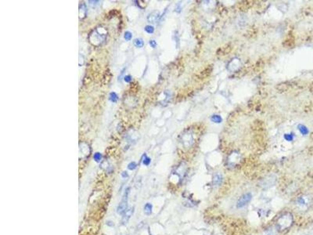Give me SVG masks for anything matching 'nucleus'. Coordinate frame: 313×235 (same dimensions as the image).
I'll return each instance as SVG.
<instances>
[{
    "label": "nucleus",
    "instance_id": "f257e3e1",
    "mask_svg": "<svg viewBox=\"0 0 313 235\" xmlns=\"http://www.w3.org/2000/svg\"><path fill=\"white\" fill-rule=\"evenodd\" d=\"M107 36V31L105 27H97L92 31L89 36V39L92 45L96 46H101L103 43H105Z\"/></svg>",
    "mask_w": 313,
    "mask_h": 235
},
{
    "label": "nucleus",
    "instance_id": "f03ea898",
    "mask_svg": "<svg viewBox=\"0 0 313 235\" xmlns=\"http://www.w3.org/2000/svg\"><path fill=\"white\" fill-rule=\"evenodd\" d=\"M293 223V216L290 213H285L277 220V227L280 230H284L291 227Z\"/></svg>",
    "mask_w": 313,
    "mask_h": 235
},
{
    "label": "nucleus",
    "instance_id": "7ed1b4c3",
    "mask_svg": "<svg viewBox=\"0 0 313 235\" xmlns=\"http://www.w3.org/2000/svg\"><path fill=\"white\" fill-rule=\"evenodd\" d=\"M181 142L186 147H190L194 143V133L191 130H187L181 136Z\"/></svg>",
    "mask_w": 313,
    "mask_h": 235
},
{
    "label": "nucleus",
    "instance_id": "20e7f679",
    "mask_svg": "<svg viewBox=\"0 0 313 235\" xmlns=\"http://www.w3.org/2000/svg\"><path fill=\"white\" fill-rule=\"evenodd\" d=\"M276 176L275 175H269L263 178L259 183V186L261 188L267 189V188H271L276 184Z\"/></svg>",
    "mask_w": 313,
    "mask_h": 235
},
{
    "label": "nucleus",
    "instance_id": "39448f33",
    "mask_svg": "<svg viewBox=\"0 0 313 235\" xmlns=\"http://www.w3.org/2000/svg\"><path fill=\"white\" fill-rule=\"evenodd\" d=\"M129 188H127L125 190V192H124L123 198H122L121 201L120 202V204H118V206L117 208V214L119 215H123L125 212L127 211L128 208V195H129Z\"/></svg>",
    "mask_w": 313,
    "mask_h": 235
},
{
    "label": "nucleus",
    "instance_id": "423d86ee",
    "mask_svg": "<svg viewBox=\"0 0 313 235\" xmlns=\"http://www.w3.org/2000/svg\"><path fill=\"white\" fill-rule=\"evenodd\" d=\"M311 200V198L308 195H301L298 197L296 201V204L298 208L302 210H305L310 206Z\"/></svg>",
    "mask_w": 313,
    "mask_h": 235
},
{
    "label": "nucleus",
    "instance_id": "0eeeda50",
    "mask_svg": "<svg viewBox=\"0 0 313 235\" xmlns=\"http://www.w3.org/2000/svg\"><path fill=\"white\" fill-rule=\"evenodd\" d=\"M251 198H252V194H250V193H246V194H244V195H242L241 198H239L238 201H237V208H243V207H244L245 205H247V204L250 201Z\"/></svg>",
    "mask_w": 313,
    "mask_h": 235
},
{
    "label": "nucleus",
    "instance_id": "6e6552de",
    "mask_svg": "<svg viewBox=\"0 0 313 235\" xmlns=\"http://www.w3.org/2000/svg\"><path fill=\"white\" fill-rule=\"evenodd\" d=\"M90 152H91V150H90V147L87 143H82L80 144V148H79V154H80V159H85V158H87V157L89 156Z\"/></svg>",
    "mask_w": 313,
    "mask_h": 235
},
{
    "label": "nucleus",
    "instance_id": "1a4fd4ad",
    "mask_svg": "<svg viewBox=\"0 0 313 235\" xmlns=\"http://www.w3.org/2000/svg\"><path fill=\"white\" fill-rule=\"evenodd\" d=\"M241 160V155L238 152H233L228 158V165L230 166H235L237 164H238Z\"/></svg>",
    "mask_w": 313,
    "mask_h": 235
},
{
    "label": "nucleus",
    "instance_id": "9d476101",
    "mask_svg": "<svg viewBox=\"0 0 313 235\" xmlns=\"http://www.w3.org/2000/svg\"><path fill=\"white\" fill-rule=\"evenodd\" d=\"M240 67H241V61H240V60L237 59V58H234V59H232V60L229 61V63L228 64L227 68L230 72H235L237 69H239Z\"/></svg>",
    "mask_w": 313,
    "mask_h": 235
},
{
    "label": "nucleus",
    "instance_id": "9b49d317",
    "mask_svg": "<svg viewBox=\"0 0 313 235\" xmlns=\"http://www.w3.org/2000/svg\"><path fill=\"white\" fill-rule=\"evenodd\" d=\"M133 211H134V208L132 207V208H129V209H128L127 211L125 212V213L123 214V216H122V220H121V223L122 224H126V223L129 222V220H130L131 216H132V213H133Z\"/></svg>",
    "mask_w": 313,
    "mask_h": 235
},
{
    "label": "nucleus",
    "instance_id": "f8f14e48",
    "mask_svg": "<svg viewBox=\"0 0 313 235\" xmlns=\"http://www.w3.org/2000/svg\"><path fill=\"white\" fill-rule=\"evenodd\" d=\"M87 14V10L86 6H85V4L84 2H82L81 4H80L79 6V17L80 19L85 18V16H86Z\"/></svg>",
    "mask_w": 313,
    "mask_h": 235
},
{
    "label": "nucleus",
    "instance_id": "ddd939ff",
    "mask_svg": "<svg viewBox=\"0 0 313 235\" xmlns=\"http://www.w3.org/2000/svg\"><path fill=\"white\" fill-rule=\"evenodd\" d=\"M159 18V13L157 12V11H154V12L151 13L149 16H148V21L150 22H156L158 21V19Z\"/></svg>",
    "mask_w": 313,
    "mask_h": 235
},
{
    "label": "nucleus",
    "instance_id": "4468645a",
    "mask_svg": "<svg viewBox=\"0 0 313 235\" xmlns=\"http://www.w3.org/2000/svg\"><path fill=\"white\" fill-rule=\"evenodd\" d=\"M222 182V175L219 173L215 174L213 178V184L215 186L220 185Z\"/></svg>",
    "mask_w": 313,
    "mask_h": 235
},
{
    "label": "nucleus",
    "instance_id": "2eb2a0df",
    "mask_svg": "<svg viewBox=\"0 0 313 235\" xmlns=\"http://www.w3.org/2000/svg\"><path fill=\"white\" fill-rule=\"evenodd\" d=\"M152 209L153 206L150 203H146L145 204V206H144V212H145L146 215H147V216L150 215L152 213Z\"/></svg>",
    "mask_w": 313,
    "mask_h": 235
},
{
    "label": "nucleus",
    "instance_id": "dca6fc26",
    "mask_svg": "<svg viewBox=\"0 0 313 235\" xmlns=\"http://www.w3.org/2000/svg\"><path fill=\"white\" fill-rule=\"evenodd\" d=\"M276 233H277L276 229H275L274 227H269L263 232L262 235H276Z\"/></svg>",
    "mask_w": 313,
    "mask_h": 235
},
{
    "label": "nucleus",
    "instance_id": "f3484780",
    "mask_svg": "<svg viewBox=\"0 0 313 235\" xmlns=\"http://www.w3.org/2000/svg\"><path fill=\"white\" fill-rule=\"evenodd\" d=\"M133 43H134V46L137 48H142L144 45V43H143V41H142V39H134Z\"/></svg>",
    "mask_w": 313,
    "mask_h": 235
},
{
    "label": "nucleus",
    "instance_id": "a211bd4d",
    "mask_svg": "<svg viewBox=\"0 0 313 235\" xmlns=\"http://www.w3.org/2000/svg\"><path fill=\"white\" fill-rule=\"evenodd\" d=\"M118 100V97L116 94V93L112 92L110 93V101L113 103H116Z\"/></svg>",
    "mask_w": 313,
    "mask_h": 235
},
{
    "label": "nucleus",
    "instance_id": "6ab92c4d",
    "mask_svg": "<svg viewBox=\"0 0 313 235\" xmlns=\"http://www.w3.org/2000/svg\"><path fill=\"white\" fill-rule=\"evenodd\" d=\"M132 38V34L130 32V31H127L125 32V35H124V39L126 40V41H130Z\"/></svg>",
    "mask_w": 313,
    "mask_h": 235
},
{
    "label": "nucleus",
    "instance_id": "aec40b11",
    "mask_svg": "<svg viewBox=\"0 0 313 235\" xmlns=\"http://www.w3.org/2000/svg\"><path fill=\"white\" fill-rule=\"evenodd\" d=\"M145 31L148 34H152V33L154 32V27L151 25H146L145 27Z\"/></svg>",
    "mask_w": 313,
    "mask_h": 235
},
{
    "label": "nucleus",
    "instance_id": "412c9836",
    "mask_svg": "<svg viewBox=\"0 0 313 235\" xmlns=\"http://www.w3.org/2000/svg\"><path fill=\"white\" fill-rule=\"evenodd\" d=\"M93 159L97 162H100L102 159V155L101 154L99 153V152H97L96 154H94V156H93Z\"/></svg>",
    "mask_w": 313,
    "mask_h": 235
},
{
    "label": "nucleus",
    "instance_id": "4be33fe9",
    "mask_svg": "<svg viewBox=\"0 0 313 235\" xmlns=\"http://www.w3.org/2000/svg\"><path fill=\"white\" fill-rule=\"evenodd\" d=\"M151 160L150 158H148L147 156H144V159L142 160V164H143L144 165H149L150 163Z\"/></svg>",
    "mask_w": 313,
    "mask_h": 235
},
{
    "label": "nucleus",
    "instance_id": "5701e85b",
    "mask_svg": "<svg viewBox=\"0 0 313 235\" xmlns=\"http://www.w3.org/2000/svg\"><path fill=\"white\" fill-rule=\"evenodd\" d=\"M136 166H137V165H136V163L135 162H131V163H129V165H128V169H129V170H134V169L136 168Z\"/></svg>",
    "mask_w": 313,
    "mask_h": 235
},
{
    "label": "nucleus",
    "instance_id": "b1692460",
    "mask_svg": "<svg viewBox=\"0 0 313 235\" xmlns=\"http://www.w3.org/2000/svg\"><path fill=\"white\" fill-rule=\"evenodd\" d=\"M212 121L215 122L219 123L221 121H222V118H221L219 117L218 115H214L213 117H212Z\"/></svg>",
    "mask_w": 313,
    "mask_h": 235
},
{
    "label": "nucleus",
    "instance_id": "393cba45",
    "mask_svg": "<svg viewBox=\"0 0 313 235\" xmlns=\"http://www.w3.org/2000/svg\"><path fill=\"white\" fill-rule=\"evenodd\" d=\"M298 128H300L299 130H300V131L301 132V133H302V134H306V133H308V130H307V129L305 128V126H299V127H298Z\"/></svg>",
    "mask_w": 313,
    "mask_h": 235
},
{
    "label": "nucleus",
    "instance_id": "a878e982",
    "mask_svg": "<svg viewBox=\"0 0 313 235\" xmlns=\"http://www.w3.org/2000/svg\"><path fill=\"white\" fill-rule=\"evenodd\" d=\"M124 80L126 82H130L132 81V77L130 75H126V76L124 77Z\"/></svg>",
    "mask_w": 313,
    "mask_h": 235
},
{
    "label": "nucleus",
    "instance_id": "bb28decb",
    "mask_svg": "<svg viewBox=\"0 0 313 235\" xmlns=\"http://www.w3.org/2000/svg\"><path fill=\"white\" fill-rule=\"evenodd\" d=\"M149 44L150 45V46L152 48H155L156 46H157V43H156L155 40H150V41L149 42Z\"/></svg>",
    "mask_w": 313,
    "mask_h": 235
},
{
    "label": "nucleus",
    "instance_id": "cd10ccee",
    "mask_svg": "<svg viewBox=\"0 0 313 235\" xmlns=\"http://www.w3.org/2000/svg\"><path fill=\"white\" fill-rule=\"evenodd\" d=\"M121 175H122V177H123V178H127L128 177V174H127V172H122Z\"/></svg>",
    "mask_w": 313,
    "mask_h": 235
}]
</instances>
